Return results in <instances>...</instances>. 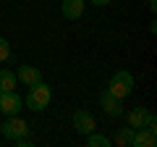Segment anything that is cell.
<instances>
[{
	"label": "cell",
	"mask_w": 157,
	"mask_h": 147,
	"mask_svg": "<svg viewBox=\"0 0 157 147\" xmlns=\"http://www.w3.org/2000/svg\"><path fill=\"white\" fill-rule=\"evenodd\" d=\"M73 129H76L78 134H92V131L97 129L94 116H92L89 110H76V113H73Z\"/></svg>",
	"instance_id": "8992f818"
},
{
	"label": "cell",
	"mask_w": 157,
	"mask_h": 147,
	"mask_svg": "<svg viewBox=\"0 0 157 147\" xmlns=\"http://www.w3.org/2000/svg\"><path fill=\"white\" fill-rule=\"evenodd\" d=\"M128 126L131 129H141V126H152V129H155V116H152L144 105H136L128 113Z\"/></svg>",
	"instance_id": "5b68a950"
},
{
	"label": "cell",
	"mask_w": 157,
	"mask_h": 147,
	"mask_svg": "<svg viewBox=\"0 0 157 147\" xmlns=\"http://www.w3.org/2000/svg\"><path fill=\"white\" fill-rule=\"evenodd\" d=\"M50 100H52V92H50V87L45 84V81H37V84H32L29 87V95H26V108L29 110H45L47 105H50Z\"/></svg>",
	"instance_id": "6da1fadb"
},
{
	"label": "cell",
	"mask_w": 157,
	"mask_h": 147,
	"mask_svg": "<svg viewBox=\"0 0 157 147\" xmlns=\"http://www.w3.org/2000/svg\"><path fill=\"white\" fill-rule=\"evenodd\" d=\"M8 58H11V45H8L6 37H0V63L8 61Z\"/></svg>",
	"instance_id": "5bb4252c"
},
{
	"label": "cell",
	"mask_w": 157,
	"mask_h": 147,
	"mask_svg": "<svg viewBox=\"0 0 157 147\" xmlns=\"http://www.w3.org/2000/svg\"><path fill=\"white\" fill-rule=\"evenodd\" d=\"M21 105H24V100L16 95V89H13V92H0V113L18 116V113H21Z\"/></svg>",
	"instance_id": "277c9868"
},
{
	"label": "cell",
	"mask_w": 157,
	"mask_h": 147,
	"mask_svg": "<svg viewBox=\"0 0 157 147\" xmlns=\"http://www.w3.org/2000/svg\"><path fill=\"white\" fill-rule=\"evenodd\" d=\"M100 105L105 108V113L110 116V118H118V116L123 113V100H121V97H115V95H110L107 89L100 95Z\"/></svg>",
	"instance_id": "52a82bcc"
},
{
	"label": "cell",
	"mask_w": 157,
	"mask_h": 147,
	"mask_svg": "<svg viewBox=\"0 0 157 147\" xmlns=\"http://www.w3.org/2000/svg\"><path fill=\"white\" fill-rule=\"evenodd\" d=\"M115 145H121V147H131V142H134V129H118V134H115Z\"/></svg>",
	"instance_id": "7c38bea8"
},
{
	"label": "cell",
	"mask_w": 157,
	"mask_h": 147,
	"mask_svg": "<svg viewBox=\"0 0 157 147\" xmlns=\"http://www.w3.org/2000/svg\"><path fill=\"white\" fill-rule=\"evenodd\" d=\"M107 92L115 97H121V100H126V97L134 92V76H131L128 71H115L110 76V81H107Z\"/></svg>",
	"instance_id": "7a4b0ae2"
},
{
	"label": "cell",
	"mask_w": 157,
	"mask_h": 147,
	"mask_svg": "<svg viewBox=\"0 0 157 147\" xmlns=\"http://www.w3.org/2000/svg\"><path fill=\"white\" fill-rule=\"evenodd\" d=\"M0 131H3V137H6V139L16 142V139H21V137L29 134V124H26L24 118H18V116H8L6 124L0 126Z\"/></svg>",
	"instance_id": "3957f363"
},
{
	"label": "cell",
	"mask_w": 157,
	"mask_h": 147,
	"mask_svg": "<svg viewBox=\"0 0 157 147\" xmlns=\"http://www.w3.org/2000/svg\"><path fill=\"white\" fill-rule=\"evenodd\" d=\"M16 89V74L8 68H0V92H13Z\"/></svg>",
	"instance_id": "8fae6325"
},
{
	"label": "cell",
	"mask_w": 157,
	"mask_h": 147,
	"mask_svg": "<svg viewBox=\"0 0 157 147\" xmlns=\"http://www.w3.org/2000/svg\"><path fill=\"white\" fill-rule=\"evenodd\" d=\"M149 11H152V13L157 11V0H149Z\"/></svg>",
	"instance_id": "2e32d148"
},
{
	"label": "cell",
	"mask_w": 157,
	"mask_h": 147,
	"mask_svg": "<svg viewBox=\"0 0 157 147\" xmlns=\"http://www.w3.org/2000/svg\"><path fill=\"white\" fill-rule=\"evenodd\" d=\"M157 145V137L152 126H141V129H134V142L131 147H155Z\"/></svg>",
	"instance_id": "ba28073f"
},
{
	"label": "cell",
	"mask_w": 157,
	"mask_h": 147,
	"mask_svg": "<svg viewBox=\"0 0 157 147\" xmlns=\"http://www.w3.org/2000/svg\"><path fill=\"white\" fill-rule=\"evenodd\" d=\"M60 13L68 21H78L84 16V0H63L60 3Z\"/></svg>",
	"instance_id": "9c48e42d"
},
{
	"label": "cell",
	"mask_w": 157,
	"mask_h": 147,
	"mask_svg": "<svg viewBox=\"0 0 157 147\" xmlns=\"http://www.w3.org/2000/svg\"><path fill=\"white\" fill-rule=\"evenodd\" d=\"M86 145H92V147H110L113 145V139H107V137H102V134H86Z\"/></svg>",
	"instance_id": "4fadbf2b"
},
{
	"label": "cell",
	"mask_w": 157,
	"mask_h": 147,
	"mask_svg": "<svg viewBox=\"0 0 157 147\" xmlns=\"http://www.w3.org/2000/svg\"><path fill=\"white\" fill-rule=\"evenodd\" d=\"M16 79L21 81V84L32 87V84H37V81H42V74H39L37 66H21V68L16 71Z\"/></svg>",
	"instance_id": "30bf717a"
},
{
	"label": "cell",
	"mask_w": 157,
	"mask_h": 147,
	"mask_svg": "<svg viewBox=\"0 0 157 147\" xmlns=\"http://www.w3.org/2000/svg\"><path fill=\"white\" fill-rule=\"evenodd\" d=\"M89 3H94V6H107L110 0H89Z\"/></svg>",
	"instance_id": "9a60e30c"
}]
</instances>
